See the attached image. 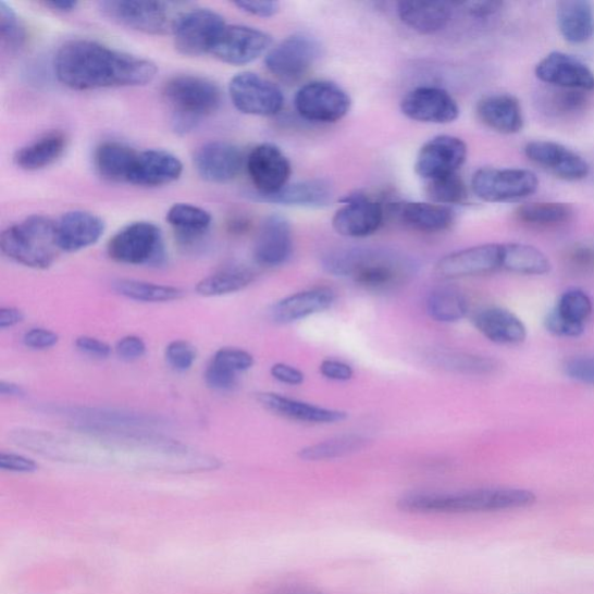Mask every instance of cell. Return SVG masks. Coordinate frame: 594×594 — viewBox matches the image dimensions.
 Returning <instances> with one entry per match:
<instances>
[{
  "mask_svg": "<svg viewBox=\"0 0 594 594\" xmlns=\"http://www.w3.org/2000/svg\"><path fill=\"white\" fill-rule=\"evenodd\" d=\"M76 347L82 354L96 359H108L112 348L108 343L90 336H81L76 339Z\"/></svg>",
  "mask_w": 594,
  "mask_h": 594,
  "instance_id": "9f6ffc18",
  "label": "cell"
},
{
  "mask_svg": "<svg viewBox=\"0 0 594 594\" xmlns=\"http://www.w3.org/2000/svg\"><path fill=\"white\" fill-rule=\"evenodd\" d=\"M467 145L461 138L440 135L430 139L417 154L414 171L425 182L458 173L466 163Z\"/></svg>",
  "mask_w": 594,
  "mask_h": 594,
  "instance_id": "5bb4252c",
  "label": "cell"
},
{
  "mask_svg": "<svg viewBox=\"0 0 594 594\" xmlns=\"http://www.w3.org/2000/svg\"><path fill=\"white\" fill-rule=\"evenodd\" d=\"M183 173L178 157L164 150L138 152L129 184L159 187L177 182Z\"/></svg>",
  "mask_w": 594,
  "mask_h": 594,
  "instance_id": "484cf974",
  "label": "cell"
},
{
  "mask_svg": "<svg viewBox=\"0 0 594 594\" xmlns=\"http://www.w3.org/2000/svg\"><path fill=\"white\" fill-rule=\"evenodd\" d=\"M397 13L401 23L424 35L443 30L450 22L453 9L445 2H400Z\"/></svg>",
  "mask_w": 594,
  "mask_h": 594,
  "instance_id": "1f68e13d",
  "label": "cell"
},
{
  "mask_svg": "<svg viewBox=\"0 0 594 594\" xmlns=\"http://www.w3.org/2000/svg\"><path fill=\"white\" fill-rule=\"evenodd\" d=\"M332 218L337 234L348 238H366L378 233L384 221L383 206L362 194L349 195Z\"/></svg>",
  "mask_w": 594,
  "mask_h": 594,
  "instance_id": "2e32d148",
  "label": "cell"
},
{
  "mask_svg": "<svg viewBox=\"0 0 594 594\" xmlns=\"http://www.w3.org/2000/svg\"><path fill=\"white\" fill-rule=\"evenodd\" d=\"M249 177L257 194L271 195L284 188L292 176V165L281 148L271 144L257 146L247 161Z\"/></svg>",
  "mask_w": 594,
  "mask_h": 594,
  "instance_id": "ac0fdd59",
  "label": "cell"
},
{
  "mask_svg": "<svg viewBox=\"0 0 594 594\" xmlns=\"http://www.w3.org/2000/svg\"><path fill=\"white\" fill-rule=\"evenodd\" d=\"M138 151L120 143H103L95 152L99 176L112 183H129Z\"/></svg>",
  "mask_w": 594,
  "mask_h": 594,
  "instance_id": "d6a6232c",
  "label": "cell"
},
{
  "mask_svg": "<svg viewBox=\"0 0 594 594\" xmlns=\"http://www.w3.org/2000/svg\"><path fill=\"white\" fill-rule=\"evenodd\" d=\"M425 191L432 203L446 207L462 203L468 197L466 184L458 173L426 182Z\"/></svg>",
  "mask_w": 594,
  "mask_h": 594,
  "instance_id": "ee69618b",
  "label": "cell"
},
{
  "mask_svg": "<svg viewBox=\"0 0 594 594\" xmlns=\"http://www.w3.org/2000/svg\"><path fill=\"white\" fill-rule=\"evenodd\" d=\"M60 341L57 332L44 329L33 327L24 335V344L33 349H48L54 347Z\"/></svg>",
  "mask_w": 594,
  "mask_h": 594,
  "instance_id": "f5cc1de1",
  "label": "cell"
},
{
  "mask_svg": "<svg viewBox=\"0 0 594 594\" xmlns=\"http://www.w3.org/2000/svg\"><path fill=\"white\" fill-rule=\"evenodd\" d=\"M115 352L122 360L135 361L145 357L147 354V345L143 338L127 336L117 342Z\"/></svg>",
  "mask_w": 594,
  "mask_h": 594,
  "instance_id": "816d5d0a",
  "label": "cell"
},
{
  "mask_svg": "<svg viewBox=\"0 0 594 594\" xmlns=\"http://www.w3.org/2000/svg\"><path fill=\"white\" fill-rule=\"evenodd\" d=\"M528 159L541 169L566 182H580L590 173V165L581 154L553 141H532L525 147Z\"/></svg>",
  "mask_w": 594,
  "mask_h": 594,
  "instance_id": "d6986e66",
  "label": "cell"
},
{
  "mask_svg": "<svg viewBox=\"0 0 594 594\" xmlns=\"http://www.w3.org/2000/svg\"><path fill=\"white\" fill-rule=\"evenodd\" d=\"M321 374L331 381L346 382L354 378L352 367L334 359H325L320 366Z\"/></svg>",
  "mask_w": 594,
  "mask_h": 594,
  "instance_id": "6f0895ef",
  "label": "cell"
},
{
  "mask_svg": "<svg viewBox=\"0 0 594 594\" xmlns=\"http://www.w3.org/2000/svg\"><path fill=\"white\" fill-rule=\"evenodd\" d=\"M539 81L556 89L592 92L594 91V73L580 59L564 51L549 52L535 66Z\"/></svg>",
  "mask_w": 594,
  "mask_h": 594,
  "instance_id": "e0dca14e",
  "label": "cell"
},
{
  "mask_svg": "<svg viewBox=\"0 0 594 594\" xmlns=\"http://www.w3.org/2000/svg\"><path fill=\"white\" fill-rule=\"evenodd\" d=\"M473 322L481 334L495 344L519 345L528 337L525 324L508 309L484 308L475 314Z\"/></svg>",
  "mask_w": 594,
  "mask_h": 594,
  "instance_id": "83f0119b",
  "label": "cell"
},
{
  "mask_svg": "<svg viewBox=\"0 0 594 594\" xmlns=\"http://www.w3.org/2000/svg\"><path fill=\"white\" fill-rule=\"evenodd\" d=\"M502 264V244H483L451 252L435 267V274L443 279L477 276L495 272Z\"/></svg>",
  "mask_w": 594,
  "mask_h": 594,
  "instance_id": "ffe728a7",
  "label": "cell"
},
{
  "mask_svg": "<svg viewBox=\"0 0 594 594\" xmlns=\"http://www.w3.org/2000/svg\"><path fill=\"white\" fill-rule=\"evenodd\" d=\"M258 202L282 205L289 207L322 208L327 206L334 197V186L324 180H309L287 184L281 190L271 195H260L257 191L250 195Z\"/></svg>",
  "mask_w": 594,
  "mask_h": 594,
  "instance_id": "4316f807",
  "label": "cell"
},
{
  "mask_svg": "<svg viewBox=\"0 0 594 594\" xmlns=\"http://www.w3.org/2000/svg\"><path fill=\"white\" fill-rule=\"evenodd\" d=\"M199 176L209 183L223 184L234 181L243 166V153L238 147L224 141L202 145L194 154Z\"/></svg>",
  "mask_w": 594,
  "mask_h": 594,
  "instance_id": "7402d4cb",
  "label": "cell"
},
{
  "mask_svg": "<svg viewBox=\"0 0 594 594\" xmlns=\"http://www.w3.org/2000/svg\"><path fill=\"white\" fill-rule=\"evenodd\" d=\"M589 92L558 89L552 104L555 111L569 113L583 109L589 100Z\"/></svg>",
  "mask_w": 594,
  "mask_h": 594,
  "instance_id": "f907efd6",
  "label": "cell"
},
{
  "mask_svg": "<svg viewBox=\"0 0 594 594\" xmlns=\"http://www.w3.org/2000/svg\"><path fill=\"white\" fill-rule=\"evenodd\" d=\"M323 268L332 275L352 277L357 285L369 290L389 289L410 272L404 258L374 249L332 252L324 258Z\"/></svg>",
  "mask_w": 594,
  "mask_h": 594,
  "instance_id": "3957f363",
  "label": "cell"
},
{
  "mask_svg": "<svg viewBox=\"0 0 594 594\" xmlns=\"http://www.w3.org/2000/svg\"><path fill=\"white\" fill-rule=\"evenodd\" d=\"M573 208L562 202H530L516 209L519 222L536 228H553L564 225L573 218Z\"/></svg>",
  "mask_w": 594,
  "mask_h": 594,
  "instance_id": "74e56055",
  "label": "cell"
},
{
  "mask_svg": "<svg viewBox=\"0 0 594 594\" xmlns=\"http://www.w3.org/2000/svg\"><path fill=\"white\" fill-rule=\"evenodd\" d=\"M25 320V313L17 308L3 307L0 309V329L5 330L21 324Z\"/></svg>",
  "mask_w": 594,
  "mask_h": 594,
  "instance_id": "6125c7cd",
  "label": "cell"
},
{
  "mask_svg": "<svg viewBox=\"0 0 594 594\" xmlns=\"http://www.w3.org/2000/svg\"><path fill=\"white\" fill-rule=\"evenodd\" d=\"M168 222L184 242L202 236L212 224L211 213L189 203L173 205L166 215Z\"/></svg>",
  "mask_w": 594,
  "mask_h": 594,
  "instance_id": "f35d334b",
  "label": "cell"
},
{
  "mask_svg": "<svg viewBox=\"0 0 594 594\" xmlns=\"http://www.w3.org/2000/svg\"><path fill=\"white\" fill-rule=\"evenodd\" d=\"M556 21L564 39L569 44H586L593 37L594 10L585 0H565L558 3Z\"/></svg>",
  "mask_w": 594,
  "mask_h": 594,
  "instance_id": "4dcf8cb0",
  "label": "cell"
},
{
  "mask_svg": "<svg viewBox=\"0 0 594 594\" xmlns=\"http://www.w3.org/2000/svg\"><path fill=\"white\" fill-rule=\"evenodd\" d=\"M568 263L581 272L594 271V249L587 246H576L568 252Z\"/></svg>",
  "mask_w": 594,
  "mask_h": 594,
  "instance_id": "680465c9",
  "label": "cell"
},
{
  "mask_svg": "<svg viewBox=\"0 0 594 594\" xmlns=\"http://www.w3.org/2000/svg\"><path fill=\"white\" fill-rule=\"evenodd\" d=\"M293 231L289 221L279 214L269 215L259 226L253 257L260 267L277 268L293 255Z\"/></svg>",
  "mask_w": 594,
  "mask_h": 594,
  "instance_id": "44dd1931",
  "label": "cell"
},
{
  "mask_svg": "<svg viewBox=\"0 0 594 594\" xmlns=\"http://www.w3.org/2000/svg\"><path fill=\"white\" fill-rule=\"evenodd\" d=\"M258 404L277 416L290 421L308 424H335L345 421L347 412L322 408L275 393H258Z\"/></svg>",
  "mask_w": 594,
  "mask_h": 594,
  "instance_id": "603a6c76",
  "label": "cell"
},
{
  "mask_svg": "<svg viewBox=\"0 0 594 594\" xmlns=\"http://www.w3.org/2000/svg\"><path fill=\"white\" fill-rule=\"evenodd\" d=\"M112 287L119 295L138 302L163 304L181 300L184 296V290L178 287L139 282L134 279H119Z\"/></svg>",
  "mask_w": 594,
  "mask_h": 594,
  "instance_id": "ab89813d",
  "label": "cell"
},
{
  "mask_svg": "<svg viewBox=\"0 0 594 594\" xmlns=\"http://www.w3.org/2000/svg\"><path fill=\"white\" fill-rule=\"evenodd\" d=\"M477 114L482 124L503 135H513L523 127L519 100L511 95H492L478 102Z\"/></svg>",
  "mask_w": 594,
  "mask_h": 594,
  "instance_id": "f1b7e54d",
  "label": "cell"
},
{
  "mask_svg": "<svg viewBox=\"0 0 594 594\" xmlns=\"http://www.w3.org/2000/svg\"><path fill=\"white\" fill-rule=\"evenodd\" d=\"M351 98L335 83L313 81L301 87L294 98L299 115L313 124H336L351 110Z\"/></svg>",
  "mask_w": 594,
  "mask_h": 594,
  "instance_id": "9c48e42d",
  "label": "cell"
},
{
  "mask_svg": "<svg viewBox=\"0 0 594 594\" xmlns=\"http://www.w3.org/2000/svg\"><path fill=\"white\" fill-rule=\"evenodd\" d=\"M539 188L536 174L525 169L483 168L474 173L471 189L484 202L506 203L528 199Z\"/></svg>",
  "mask_w": 594,
  "mask_h": 594,
  "instance_id": "ba28073f",
  "label": "cell"
},
{
  "mask_svg": "<svg viewBox=\"0 0 594 594\" xmlns=\"http://www.w3.org/2000/svg\"><path fill=\"white\" fill-rule=\"evenodd\" d=\"M554 311L566 322L585 327L593 311L590 296L582 289H569L562 294Z\"/></svg>",
  "mask_w": 594,
  "mask_h": 594,
  "instance_id": "7bdbcfd3",
  "label": "cell"
},
{
  "mask_svg": "<svg viewBox=\"0 0 594 594\" xmlns=\"http://www.w3.org/2000/svg\"><path fill=\"white\" fill-rule=\"evenodd\" d=\"M0 394L8 397H24L25 391L20 384L2 381L0 383Z\"/></svg>",
  "mask_w": 594,
  "mask_h": 594,
  "instance_id": "e7e4bbea",
  "label": "cell"
},
{
  "mask_svg": "<svg viewBox=\"0 0 594 594\" xmlns=\"http://www.w3.org/2000/svg\"><path fill=\"white\" fill-rule=\"evenodd\" d=\"M180 4L149 0H108L99 3L102 14L113 23L137 32L163 35L173 33L185 12Z\"/></svg>",
  "mask_w": 594,
  "mask_h": 594,
  "instance_id": "8992f818",
  "label": "cell"
},
{
  "mask_svg": "<svg viewBox=\"0 0 594 594\" xmlns=\"http://www.w3.org/2000/svg\"><path fill=\"white\" fill-rule=\"evenodd\" d=\"M546 329L552 335L564 338H578L583 335L584 327L572 325L562 320L553 310L545 321Z\"/></svg>",
  "mask_w": 594,
  "mask_h": 594,
  "instance_id": "11a10c76",
  "label": "cell"
},
{
  "mask_svg": "<svg viewBox=\"0 0 594 594\" xmlns=\"http://www.w3.org/2000/svg\"><path fill=\"white\" fill-rule=\"evenodd\" d=\"M395 213L408 228L421 233H442L450 228L454 212L449 207L432 202H401Z\"/></svg>",
  "mask_w": 594,
  "mask_h": 594,
  "instance_id": "f546056e",
  "label": "cell"
},
{
  "mask_svg": "<svg viewBox=\"0 0 594 594\" xmlns=\"http://www.w3.org/2000/svg\"><path fill=\"white\" fill-rule=\"evenodd\" d=\"M54 72L69 89L91 91L147 85L159 70L153 62L128 52L91 40H72L58 50Z\"/></svg>",
  "mask_w": 594,
  "mask_h": 594,
  "instance_id": "6da1fadb",
  "label": "cell"
},
{
  "mask_svg": "<svg viewBox=\"0 0 594 594\" xmlns=\"http://www.w3.org/2000/svg\"><path fill=\"white\" fill-rule=\"evenodd\" d=\"M465 7L470 15L484 17L497 13L503 4L497 2H473L466 3Z\"/></svg>",
  "mask_w": 594,
  "mask_h": 594,
  "instance_id": "be15d7a7",
  "label": "cell"
},
{
  "mask_svg": "<svg viewBox=\"0 0 594 594\" xmlns=\"http://www.w3.org/2000/svg\"><path fill=\"white\" fill-rule=\"evenodd\" d=\"M205 380L207 386L213 391L230 392L237 384V374L212 361L207 367Z\"/></svg>",
  "mask_w": 594,
  "mask_h": 594,
  "instance_id": "681fc988",
  "label": "cell"
},
{
  "mask_svg": "<svg viewBox=\"0 0 594 594\" xmlns=\"http://www.w3.org/2000/svg\"><path fill=\"white\" fill-rule=\"evenodd\" d=\"M432 359L442 369L462 374L486 375L499 369L495 359L462 352H442Z\"/></svg>",
  "mask_w": 594,
  "mask_h": 594,
  "instance_id": "b9f144b4",
  "label": "cell"
},
{
  "mask_svg": "<svg viewBox=\"0 0 594 594\" xmlns=\"http://www.w3.org/2000/svg\"><path fill=\"white\" fill-rule=\"evenodd\" d=\"M272 38L268 33L243 25H226L211 54L231 65H247L268 54Z\"/></svg>",
  "mask_w": 594,
  "mask_h": 594,
  "instance_id": "4fadbf2b",
  "label": "cell"
},
{
  "mask_svg": "<svg viewBox=\"0 0 594 594\" xmlns=\"http://www.w3.org/2000/svg\"><path fill=\"white\" fill-rule=\"evenodd\" d=\"M0 468L12 473H34L39 466L34 460L20 456V454L3 451L0 454Z\"/></svg>",
  "mask_w": 594,
  "mask_h": 594,
  "instance_id": "db71d44e",
  "label": "cell"
},
{
  "mask_svg": "<svg viewBox=\"0 0 594 594\" xmlns=\"http://www.w3.org/2000/svg\"><path fill=\"white\" fill-rule=\"evenodd\" d=\"M400 111L408 119L423 124L447 125L460 115L456 99L435 86H421L400 101Z\"/></svg>",
  "mask_w": 594,
  "mask_h": 594,
  "instance_id": "9a60e30c",
  "label": "cell"
},
{
  "mask_svg": "<svg viewBox=\"0 0 594 594\" xmlns=\"http://www.w3.org/2000/svg\"><path fill=\"white\" fill-rule=\"evenodd\" d=\"M255 273L246 267H230L208 275L196 292L203 297L223 296L246 289L255 282Z\"/></svg>",
  "mask_w": 594,
  "mask_h": 594,
  "instance_id": "8d00e7d4",
  "label": "cell"
},
{
  "mask_svg": "<svg viewBox=\"0 0 594 594\" xmlns=\"http://www.w3.org/2000/svg\"><path fill=\"white\" fill-rule=\"evenodd\" d=\"M466 295L457 287L443 286L430 292L426 299L429 317L441 323H456L468 313Z\"/></svg>",
  "mask_w": 594,
  "mask_h": 594,
  "instance_id": "d590c367",
  "label": "cell"
},
{
  "mask_svg": "<svg viewBox=\"0 0 594 594\" xmlns=\"http://www.w3.org/2000/svg\"><path fill=\"white\" fill-rule=\"evenodd\" d=\"M197 349L186 341L171 342L165 349L168 363L174 371L186 372L197 361Z\"/></svg>",
  "mask_w": 594,
  "mask_h": 594,
  "instance_id": "bcb514c9",
  "label": "cell"
},
{
  "mask_svg": "<svg viewBox=\"0 0 594 594\" xmlns=\"http://www.w3.org/2000/svg\"><path fill=\"white\" fill-rule=\"evenodd\" d=\"M66 145L67 139L64 133L60 131L46 133L17 150L14 154V163L26 171L42 170L61 159Z\"/></svg>",
  "mask_w": 594,
  "mask_h": 594,
  "instance_id": "836d02e7",
  "label": "cell"
},
{
  "mask_svg": "<svg viewBox=\"0 0 594 594\" xmlns=\"http://www.w3.org/2000/svg\"><path fill=\"white\" fill-rule=\"evenodd\" d=\"M213 362L224 367L236 374L252 369L255 359L246 349L224 347L219 349L212 359Z\"/></svg>",
  "mask_w": 594,
  "mask_h": 594,
  "instance_id": "7dc6e473",
  "label": "cell"
},
{
  "mask_svg": "<svg viewBox=\"0 0 594 594\" xmlns=\"http://www.w3.org/2000/svg\"><path fill=\"white\" fill-rule=\"evenodd\" d=\"M163 97L173 112V129L180 134L197 128L200 120L216 112L222 101L220 87L214 82L191 75L168 81Z\"/></svg>",
  "mask_w": 594,
  "mask_h": 594,
  "instance_id": "5b68a950",
  "label": "cell"
},
{
  "mask_svg": "<svg viewBox=\"0 0 594 594\" xmlns=\"http://www.w3.org/2000/svg\"><path fill=\"white\" fill-rule=\"evenodd\" d=\"M235 7L243 12L259 17L274 16L281 10V5L276 2H236Z\"/></svg>",
  "mask_w": 594,
  "mask_h": 594,
  "instance_id": "94428289",
  "label": "cell"
},
{
  "mask_svg": "<svg viewBox=\"0 0 594 594\" xmlns=\"http://www.w3.org/2000/svg\"><path fill=\"white\" fill-rule=\"evenodd\" d=\"M367 444L363 436L358 434H343L302 448L300 459L305 461H327L349 456L359 451Z\"/></svg>",
  "mask_w": 594,
  "mask_h": 594,
  "instance_id": "60d3db41",
  "label": "cell"
},
{
  "mask_svg": "<svg viewBox=\"0 0 594 594\" xmlns=\"http://www.w3.org/2000/svg\"><path fill=\"white\" fill-rule=\"evenodd\" d=\"M234 107L244 114L274 116L285 104L284 94L279 87L255 73L236 75L230 84Z\"/></svg>",
  "mask_w": 594,
  "mask_h": 594,
  "instance_id": "7c38bea8",
  "label": "cell"
},
{
  "mask_svg": "<svg viewBox=\"0 0 594 594\" xmlns=\"http://www.w3.org/2000/svg\"><path fill=\"white\" fill-rule=\"evenodd\" d=\"M45 5L51 10L58 11V12H72L77 7V2H65V0H50V2H46Z\"/></svg>",
  "mask_w": 594,
  "mask_h": 594,
  "instance_id": "03108f58",
  "label": "cell"
},
{
  "mask_svg": "<svg viewBox=\"0 0 594 594\" xmlns=\"http://www.w3.org/2000/svg\"><path fill=\"white\" fill-rule=\"evenodd\" d=\"M0 38L10 51L21 49L26 41V30L20 16L5 2L0 3Z\"/></svg>",
  "mask_w": 594,
  "mask_h": 594,
  "instance_id": "f6af8a7d",
  "label": "cell"
},
{
  "mask_svg": "<svg viewBox=\"0 0 594 594\" xmlns=\"http://www.w3.org/2000/svg\"><path fill=\"white\" fill-rule=\"evenodd\" d=\"M536 496L525 488L483 487L457 493H410L401 496L400 511L418 515H461L528 508Z\"/></svg>",
  "mask_w": 594,
  "mask_h": 594,
  "instance_id": "7a4b0ae2",
  "label": "cell"
},
{
  "mask_svg": "<svg viewBox=\"0 0 594 594\" xmlns=\"http://www.w3.org/2000/svg\"><path fill=\"white\" fill-rule=\"evenodd\" d=\"M108 252L116 263L136 267H160L166 256L162 231L145 221L134 222L115 234Z\"/></svg>",
  "mask_w": 594,
  "mask_h": 594,
  "instance_id": "52a82bcc",
  "label": "cell"
},
{
  "mask_svg": "<svg viewBox=\"0 0 594 594\" xmlns=\"http://www.w3.org/2000/svg\"><path fill=\"white\" fill-rule=\"evenodd\" d=\"M59 246L62 252H77L95 246L107 225L102 219L85 211L63 214L57 221Z\"/></svg>",
  "mask_w": 594,
  "mask_h": 594,
  "instance_id": "cb8c5ba5",
  "label": "cell"
},
{
  "mask_svg": "<svg viewBox=\"0 0 594 594\" xmlns=\"http://www.w3.org/2000/svg\"><path fill=\"white\" fill-rule=\"evenodd\" d=\"M321 57V46L307 34H293L271 48L265 65L271 74L283 82L302 78Z\"/></svg>",
  "mask_w": 594,
  "mask_h": 594,
  "instance_id": "30bf717a",
  "label": "cell"
},
{
  "mask_svg": "<svg viewBox=\"0 0 594 594\" xmlns=\"http://www.w3.org/2000/svg\"><path fill=\"white\" fill-rule=\"evenodd\" d=\"M500 269L523 275H544L550 272L549 258L535 247L522 243L502 244Z\"/></svg>",
  "mask_w": 594,
  "mask_h": 594,
  "instance_id": "e575fe53",
  "label": "cell"
},
{
  "mask_svg": "<svg viewBox=\"0 0 594 594\" xmlns=\"http://www.w3.org/2000/svg\"><path fill=\"white\" fill-rule=\"evenodd\" d=\"M271 375L279 382L289 386H300L305 382V374L295 367L279 362L271 367Z\"/></svg>",
  "mask_w": 594,
  "mask_h": 594,
  "instance_id": "91938a15",
  "label": "cell"
},
{
  "mask_svg": "<svg viewBox=\"0 0 594 594\" xmlns=\"http://www.w3.org/2000/svg\"><path fill=\"white\" fill-rule=\"evenodd\" d=\"M310 594H311V593H310ZM317 594H319V593H317Z\"/></svg>",
  "mask_w": 594,
  "mask_h": 594,
  "instance_id": "003e7915",
  "label": "cell"
},
{
  "mask_svg": "<svg viewBox=\"0 0 594 594\" xmlns=\"http://www.w3.org/2000/svg\"><path fill=\"white\" fill-rule=\"evenodd\" d=\"M336 300L334 290L325 287L292 294L271 308V319L276 324L299 322L314 313L327 310Z\"/></svg>",
  "mask_w": 594,
  "mask_h": 594,
  "instance_id": "d4e9b609",
  "label": "cell"
},
{
  "mask_svg": "<svg viewBox=\"0 0 594 594\" xmlns=\"http://www.w3.org/2000/svg\"><path fill=\"white\" fill-rule=\"evenodd\" d=\"M0 249L17 264L35 270H47L55 263L62 252L57 221L33 215L13 224L0 236Z\"/></svg>",
  "mask_w": 594,
  "mask_h": 594,
  "instance_id": "277c9868",
  "label": "cell"
},
{
  "mask_svg": "<svg viewBox=\"0 0 594 594\" xmlns=\"http://www.w3.org/2000/svg\"><path fill=\"white\" fill-rule=\"evenodd\" d=\"M226 26L223 16L208 9L185 11L174 28V45L183 55L211 54L222 30Z\"/></svg>",
  "mask_w": 594,
  "mask_h": 594,
  "instance_id": "8fae6325",
  "label": "cell"
},
{
  "mask_svg": "<svg viewBox=\"0 0 594 594\" xmlns=\"http://www.w3.org/2000/svg\"><path fill=\"white\" fill-rule=\"evenodd\" d=\"M564 371L569 379L594 386V357L570 358L565 362Z\"/></svg>",
  "mask_w": 594,
  "mask_h": 594,
  "instance_id": "c3c4849f",
  "label": "cell"
}]
</instances>
